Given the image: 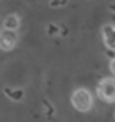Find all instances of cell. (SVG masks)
<instances>
[{
	"mask_svg": "<svg viewBox=\"0 0 115 122\" xmlns=\"http://www.w3.org/2000/svg\"><path fill=\"white\" fill-rule=\"evenodd\" d=\"M71 103H73V106L77 111L85 113V111H88L92 108L93 97L87 89H77V91H74V94L71 95Z\"/></svg>",
	"mask_w": 115,
	"mask_h": 122,
	"instance_id": "obj_1",
	"label": "cell"
},
{
	"mask_svg": "<svg viewBox=\"0 0 115 122\" xmlns=\"http://www.w3.org/2000/svg\"><path fill=\"white\" fill-rule=\"evenodd\" d=\"M98 95L106 102H115V79L106 78L98 86Z\"/></svg>",
	"mask_w": 115,
	"mask_h": 122,
	"instance_id": "obj_2",
	"label": "cell"
},
{
	"mask_svg": "<svg viewBox=\"0 0 115 122\" xmlns=\"http://www.w3.org/2000/svg\"><path fill=\"white\" fill-rule=\"evenodd\" d=\"M18 43V33L16 30H3L0 32V48L3 51H9L14 45Z\"/></svg>",
	"mask_w": 115,
	"mask_h": 122,
	"instance_id": "obj_3",
	"label": "cell"
},
{
	"mask_svg": "<svg viewBox=\"0 0 115 122\" xmlns=\"http://www.w3.org/2000/svg\"><path fill=\"white\" fill-rule=\"evenodd\" d=\"M102 38L109 49H115V27L114 25H104L102 27Z\"/></svg>",
	"mask_w": 115,
	"mask_h": 122,
	"instance_id": "obj_4",
	"label": "cell"
},
{
	"mask_svg": "<svg viewBox=\"0 0 115 122\" xmlns=\"http://www.w3.org/2000/svg\"><path fill=\"white\" fill-rule=\"evenodd\" d=\"M3 29H6V30H18L19 29V18L16 14L6 16L3 21Z\"/></svg>",
	"mask_w": 115,
	"mask_h": 122,
	"instance_id": "obj_5",
	"label": "cell"
},
{
	"mask_svg": "<svg viewBox=\"0 0 115 122\" xmlns=\"http://www.w3.org/2000/svg\"><path fill=\"white\" fill-rule=\"evenodd\" d=\"M5 94L8 95L11 100H14V102H19V100L24 97L22 89H9V87H5Z\"/></svg>",
	"mask_w": 115,
	"mask_h": 122,
	"instance_id": "obj_6",
	"label": "cell"
},
{
	"mask_svg": "<svg viewBox=\"0 0 115 122\" xmlns=\"http://www.w3.org/2000/svg\"><path fill=\"white\" fill-rule=\"evenodd\" d=\"M110 71H112V75L115 76V59H112V62H110Z\"/></svg>",
	"mask_w": 115,
	"mask_h": 122,
	"instance_id": "obj_7",
	"label": "cell"
},
{
	"mask_svg": "<svg viewBox=\"0 0 115 122\" xmlns=\"http://www.w3.org/2000/svg\"><path fill=\"white\" fill-rule=\"evenodd\" d=\"M47 32H49V33H55V32H57V29L54 27V25H51V27L47 29Z\"/></svg>",
	"mask_w": 115,
	"mask_h": 122,
	"instance_id": "obj_8",
	"label": "cell"
}]
</instances>
